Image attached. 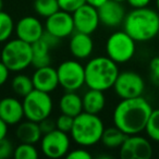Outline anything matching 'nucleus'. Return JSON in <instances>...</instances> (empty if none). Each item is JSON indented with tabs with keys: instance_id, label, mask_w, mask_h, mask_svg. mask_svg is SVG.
I'll return each mask as SVG.
<instances>
[{
	"instance_id": "f03ea898",
	"label": "nucleus",
	"mask_w": 159,
	"mask_h": 159,
	"mask_svg": "<svg viewBox=\"0 0 159 159\" xmlns=\"http://www.w3.org/2000/svg\"><path fill=\"white\" fill-rule=\"evenodd\" d=\"M123 29L135 42L152 40L159 34V13L148 7L133 9L126 13Z\"/></svg>"
},
{
	"instance_id": "6e6552de",
	"label": "nucleus",
	"mask_w": 159,
	"mask_h": 159,
	"mask_svg": "<svg viewBox=\"0 0 159 159\" xmlns=\"http://www.w3.org/2000/svg\"><path fill=\"white\" fill-rule=\"evenodd\" d=\"M59 85L66 92H76L85 84V66L76 60H66L57 68Z\"/></svg>"
},
{
	"instance_id": "7ed1b4c3",
	"label": "nucleus",
	"mask_w": 159,
	"mask_h": 159,
	"mask_svg": "<svg viewBox=\"0 0 159 159\" xmlns=\"http://www.w3.org/2000/svg\"><path fill=\"white\" fill-rule=\"evenodd\" d=\"M119 73L118 63L108 56L95 57L85 66V84L89 89L106 92L113 87Z\"/></svg>"
},
{
	"instance_id": "4c0bfd02",
	"label": "nucleus",
	"mask_w": 159,
	"mask_h": 159,
	"mask_svg": "<svg viewBox=\"0 0 159 159\" xmlns=\"http://www.w3.org/2000/svg\"><path fill=\"white\" fill-rule=\"evenodd\" d=\"M8 124L0 118V141L7 137L8 134Z\"/></svg>"
},
{
	"instance_id": "393cba45",
	"label": "nucleus",
	"mask_w": 159,
	"mask_h": 159,
	"mask_svg": "<svg viewBox=\"0 0 159 159\" xmlns=\"http://www.w3.org/2000/svg\"><path fill=\"white\" fill-rule=\"evenodd\" d=\"M34 10L38 16L48 18L59 11L60 7L58 0H34Z\"/></svg>"
},
{
	"instance_id": "ddd939ff",
	"label": "nucleus",
	"mask_w": 159,
	"mask_h": 159,
	"mask_svg": "<svg viewBox=\"0 0 159 159\" xmlns=\"http://www.w3.org/2000/svg\"><path fill=\"white\" fill-rule=\"evenodd\" d=\"M76 32L93 34L100 23L98 9L89 3H84L72 13Z\"/></svg>"
},
{
	"instance_id": "7c9ffc66",
	"label": "nucleus",
	"mask_w": 159,
	"mask_h": 159,
	"mask_svg": "<svg viewBox=\"0 0 159 159\" xmlns=\"http://www.w3.org/2000/svg\"><path fill=\"white\" fill-rule=\"evenodd\" d=\"M14 148L12 143L7 139H3L0 141V159L9 158L13 155Z\"/></svg>"
},
{
	"instance_id": "0eeeda50",
	"label": "nucleus",
	"mask_w": 159,
	"mask_h": 159,
	"mask_svg": "<svg viewBox=\"0 0 159 159\" xmlns=\"http://www.w3.org/2000/svg\"><path fill=\"white\" fill-rule=\"evenodd\" d=\"M24 115L27 120L40 122L42 120L50 117L52 111V99L49 93L34 89L23 99Z\"/></svg>"
},
{
	"instance_id": "9b49d317",
	"label": "nucleus",
	"mask_w": 159,
	"mask_h": 159,
	"mask_svg": "<svg viewBox=\"0 0 159 159\" xmlns=\"http://www.w3.org/2000/svg\"><path fill=\"white\" fill-rule=\"evenodd\" d=\"M152 156V146L146 137L139 134L128 135L120 146L122 159H149Z\"/></svg>"
},
{
	"instance_id": "58836bf2",
	"label": "nucleus",
	"mask_w": 159,
	"mask_h": 159,
	"mask_svg": "<svg viewBox=\"0 0 159 159\" xmlns=\"http://www.w3.org/2000/svg\"><path fill=\"white\" fill-rule=\"evenodd\" d=\"M108 0H86V3H89V5H91V6H93V7H95V8H99V7H102L104 3H106Z\"/></svg>"
},
{
	"instance_id": "423d86ee",
	"label": "nucleus",
	"mask_w": 159,
	"mask_h": 159,
	"mask_svg": "<svg viewBox=\"0 0 159 159\" xmlns=\"http://www.w3.org/2000/svg\"><path fill=\"white\" fill-rule=\"evenodd\" d=\"M136 51V42L125 31H117L108 37L106 43L107 56L116 63L130 61Z\"/></svg>"
},
{
	"instance_id": "dca6fc26",
	"label": "nucleus",
	"mask_w": 159,
	"mask_h": 159,
	"mask_svg": "<svg viewBox=\"0 0 159 159\" xmlns=\"http://www.w3.org/2000/svg\"><path fill=\"white\" fill-rule=\"evenodd\" d=\"M32 80L34 89L49 94L55 91L59 85L57 69L51 66L37 68L32 76Z\"/></svg>"
},
{
	"instance_id": "473e14b6",
	"label": "nucleus",
	"mask_w": 159,
	"mask_h": 159,
	"mask_svg": "<svg viewBox=\"0 0 159 159\" xmlns=\"http://www.w3.org/2000/svg\"><path fill=\"white\" fill-rule=\"evenodd\" d=\"M92 154L84 148H76L66 154L68 159H92Z\"/></svg>"
},
{
	"instance_id": "20e7f679",
	"label": "nucleus",
	"mask_w": 159,
	"mask_h": 159,
	"mask_svg": "<svg viewBox=\"0 0 159 159\" xmlns=\"http://www.w3.org/2000/svg\"><path fill=\"white\" fill-rule=\"evenodd\" d=\"M104 131V122L97 115L83 111L74 118L70 134L77 145L91 147L99 143Z\"/></svg>"
},
{
	"instance_id": "ea45409f",
	"label": "nucleus",
	"mask_w": 159,
	"mask_h": 159,
	"mask_svg": "<svg viewBox=\"0 0 159 159\" xmlns=\"http://www.w3.org/2000/svg\"><path fill=\"white\" fill-rule=\"evenodd\" d=\"M3 8V0H0V11H2Z\"/></svg>"
},
{
	"instance_id": "4be33fe9",
	"label": "nucleus",
	"mask_w": 159,
	"mask_h": 159,
	"mask_svg": "<svg viewBox=\"0 0 159 159\" xmlns=\"http://www.w3.org/2000/svg\"><path fill=\"white\" fill-rule=\"evenodd\" d=\"M33 49V60H32V66L34 68H42V66H50L51 57L49 55L51 48L47 45L43 38L38 39L34 44H32Z\"/></svg>"
},
{
	"instance_id": "aec40b11",
	"label": "nucleus",
	"mask_w": 159,
	"mask_h": 159,
	"mask_svg": "<svg viewBox=\"0 0 159 159\" xmlns=\"http://www.w3.org/2000/svg\"><path fill=\"white\" fill-rule=\"evenodd\" d=\"M59 109L61 113L75 118L83 112L82 97L75 92H66L59 100Z\"/></svg>"
},
{
	"instance_id": "f8f14e48",
	"label": "nucleus",
	"mask_w": 159,
	"mask_h": 159,
	"mask_svg": "<svg viewBox=\"0 0 159 159\" xmlns=\"http://www.w3.org/2000/svg\"><path fill=\"white\" fill-rule=\"evenodd\" d=\"M45 30L48 33L59 37L60 39L71 36L75 31L73 16L70 12L59 10L46 18Z\"/></svg>"
},
{
	"instance_id": "39448f33",
	"label": "nucleus",
	"mask_w": 159,
	"mask_h": 159,
	"mask_svg": "<svg viewBox=\"0 0 159 159\" xmlns=\"http://www.w3.org/2000/svg\"><path fill=\"white\" fill-rule=\"evenodd\" d=\"M33 49L32 44L20 38L7 40L1 50V61L11 72H21L32 66Z\"/></svg>"
},
{
	"instance_id": "72a5a7b5",
	"label": "nucleus",
	"mask_w": 159,
	"mask_h": 159,
	"mask_svg": "<svg viewBox=\"0 0 159 159\" xmlns=\"http://www.w3.org/2000/svg\"><path fill=\"white\" fill-rule=\"evenodd\" d=\"M38 124H39V128L43 132V135L46 134V133L51 132V131L56 129V121L49 119V117L44 120H42L40 122H38Z\"/></svg>"
},
{
	"instance_id": "f257e3e1",
	"label": "nucleus",
	"mask_w": 159,
	"mask_h": 159,
	"mask_svg": "<svg viewBox=\"0 0 159 159\" xmlns=\"http://www.w3.org/2000/svg\"><path fill=\"white\" fill-rule=\"evenodd\" d=\"M152 111V105L143 96L121 99L113 110V124L126 135L139 134L145 131Z\"/></svg>"
},
{
	"instance_id": "37998d69",
	"label": "nucleus",
	"mask_w": 159,
	"mask_h": 159,
	"mask_svg": "<svg viewBox=\"0 0 159 159\" xmlns=\"http://www.w3.org/2000/svg\"><path fill=\"white\" fill-rule=\"evenodd\" d=\"M0 100H1V97H0Z\"/></svg>"
},
{
	"instance_id": "c756f323",
	"label": "nucleus",
	"mask_w": 159,
	"mask_h": 159,
	"mask_svg": "<svg viewBox=\"0 0 159 159\" xmlns=\"http://www.w3.org/2000/svg\"><path fill=\"white\" fill-rule=\"evenodd\" d=\"M60 10L73 13L75 10L86 3V0H58Z\"/></svg>"
},
{
	"instance_id": "f704fd0d",
	"label": "nucleus",
	"mask_w": 159,
	"mask_h": 159,
	"mask_svg": "<svg viewBox=\"0 0 159 159\" xmlns=\"http://www.w3.org/2000/svg\"><path fill=\"white\" fill-rule=\"evenodd\" d=\"M42 38L45 40V42L47 43V45H48V46L50 47L51 49L56 48V47H57L58 45H59L60 40H61L59 37H57V36L52 35V34L48 33V32H46V31H45V33L43 34Z\"/></svg>"
},
{
	"instance_id": "a211bd4d",
	"label": "nucleus",
	"mask_w": 159,
	"mask_h": 159,
	"mask_svg": "<svg viewBox=\"0 0 159 159\" xmlns=\"http://www.w3.org/2000/svg\"><path fill=\"white\" fill-rule=\"evenodd\" d=\"M69 48L74 58L83 60L89 58L93 53L94 42L91 37V34L76 32L71 35Z\"/></svg>"
},
{
	"instance_id": "c9c22d12",
	"label": "nucleus",
	"mask_w": 159,
	"mask_h": 159,
	"mask_svg": "<svg viewBox=\"0 0 159 159\" xmlns=\"http://www.w3.org/2000/svg\"><path fill=\"white\" fill-rule=\"evenodd\" d=\"M11 71L8 69V66L0 60V86H2L9 79V73Z\"/></svg>"
},
{
	"instance_id": "e433bc0d",
	"label": "nucleus",
	"mask_w": 159,
	"mask_h": 159,
	"mask_svg": "<svg viewBox=\"0 0 159 159\" xmlns=\"http://www.w3.org/2000/svg\"><path fill=\"white\" fill-rule=\"evenodd\" d=\"M152 0H126V2L133 8V9H137V8H145L148 7Z\"/></svg>"
},
{
	"instance_id": "6ab92c4d",
	"label": "nucleus",
	"mask_w": 159,
	"mask_h": 159,
	"mask_svg": "<svg viewBox=\"0 0 159 159\" xmlns=\"http://www.w3.org/2000/svg\"><path fill=\"white\" fill-rule=\"evenodd\" d=\"M16 136L20 143L34 144L40 142L43 137V132L39 128L38 122H34L32 120L21 121L18 124L16 130Z\"/></svg>"
},
{
	"instance_id": "a19ab883",
	"label": "nucleus",
	"mask_w": 159,
	"mask_h": 159,
	"mask_svg": "<svg viewBox=\"0 0 159 159\" xmlns=\"http://www.w3.org/2000/svg\"><path fill=\"white\" fill-rule=\"evenodd\" d=\"M156 8H157V11L159 13V0H156Z\"/></svg>"
},
{
	"instance_id": "c85d7f7f",
	"label": "nucleus",
	"mask_w": 159,
	"mask_h": 159,
	"mask_svg": "<svg viewBox=\"0 0 159 159\" xmlns=\"http://www.w3.org/2000/svg\"><path fill=\"white\" fill-rule=\"evenodd\" d=\"M73 122H74V118L73 117L61 113V116H59L57 118V120H56V129L62 131V132L70 133L71 130H72Z\"/></svg>"
},
{
	"instance_id": "2f4dec72",
	"label": "nucleus",
	"mask_w": 159,
	"mask_h": 159,
	"mask_svg": "<svg viewBox=\"0 0 159 159\" xmlns=\"http://www.w3.org/2000/svg\"><path fill=\"white\" fill-rule=\"evenodd\" d=\"M150 79L155 84L159 85V57H154L149 62Z\"/></svg>"
},
{
	"instance_id": "bb28decb",
	"label": "nucleus",
	"mask_w": 159,
	"mask_h": 159,
	"mask_svg": "<svg viewBox=\"0 0 159 159\" xmlns=\"http://www.w3.org/2000/svg\"><path fill=\"white\" fill-rule=\"evenodd\" d=\"M145 132L152 141L159 143V109H152L145 126Z\"/></svg>"
},
{
	"instance_id": "a878e982",
	"label": "nucleus",
	"mask_w": 159,
	"mask_h": 159,
	"mask_svg": "<svg viewBox=\"0 0 159 159\" xmlns=\"http://www.w3.org/2000/svg\"><path fill=\"white\" fill-rule=\"evenodd\" d=\"M14 22L12 16L5 11H0V43L9 40L14 31Z\"/></svg>"
},
{
	"instance_id": "4468645a",
	"label": "nucleus",
	"mask_w": 159,
	"mask_h": 159,
	"mask_svg": "<svg viewBox=\"0 0 159 159\" xmlns=\"http://www.w3.org/2000/svg\"><path fill=\"white\" fill-rule=\"evenodd\" d=\"M16 37L29 44H34L40 39L45 33L44 26L37 18L32 16H23L16 25Z\"/></svg>"
},
{
	"instance_id": "1a4fd4ad",
	"label": "nucleus",
	"mask_w": 159,
	"mask_h": 159,
	"mask_svg": "<svg viewBox=\"0 0 159 159\" xmlns=\"http://www.w3.org/2000/svg\"><path fill=\"white\" fill-rule=\"evenodd\" d=\"M113 89L121 99L139 97L145 91V81L135 71H123L118 75Z\"/></svg>"
},
{
	"instance_id": "2eb2a0df",
	"label": "nucleus",
	"mask_w": 159,
	"mask_h": 159,
	"mask_svg": "<svg viewBox=\"0 0 159 159\" xmlns=\"http://www.w3.org/2000/svg\"><path fill=\"white\" fill-rule=\"evenodd\" d=\"M100 23L108 27H117L123 24L125 19V9L121 2L108 0L106 3L98 8Z\"/></svg>"
},
{
	"instance_id": "b1692460",
	"label": "nucleus",
	"mask_w": 159,
	"mask_h": 159,
	"mask_svg": "<svg viewBox=\"0 0 159 159\" xmlns=\"http://www.w3.org/2000/svg\"><path fill=\"white\" fill-rule=\"evenodd\" d=\"M11 89L16 95L24 98L34 89L33 80L25 74H16L12 79Z\"/></svg>"
},
{
	"instance_id": "cd10ccee",
	"label": "nucleus",
	"mask_w": 159,
	"mask_h": 159,
	"mask_svg": "<svg viewBox=\"0 0 159 159\" xmlns=\"http://www.w3.org/2000/svg\"><path fill=\"white\" fill-rule=\"evenodd\" d=\"M38 156L39 154L34 144L20 143L13 152V157L16 159H37Z\"/></svg>"
},
{
	"instance_id": "79ce46f5",
	"label": "nucleus",
	"mask_w": 159,
	"mask_h": 159,
	"mask_svg": "<svg viewBox=\"0 0 159 159\" xmlns=\"http://www.w3.org/2000/svg\"><path fill=\"white\" fill-rule=\"evenodd\" d=\"M113 1H117V2H123V1H126V0H113Z\"/></svg>"
},
{
	"instance_id": "412c9836",
	"label": "nucleus",
	"mask_w": 159,
	"mask_h": 159,
	"mask_svg": "<svg viewBox=\"0 0 159 159\" xmlns=\"http://www.w3.org/2000/svg\"><path fill=\"white\" fill-rule=\"evenodd\" d=\"M83 100V111L93 115H98L106 106V96L104 92L98 89L87 91L82 97Z\"/></svg>"
},
{
	"instance_id": "5701e85b",
	"label": "nucleus",
	"mask_w": 159,
	"mask_h": 159,
	"mask_svg": "<svg viewBox=\"0 0 159 159\" xmlns=\"http://www.w3.org/2000/svg\"><path fill=\"white\" fill-rule=\"evenodd\" d=\"M128 135L124 132H122L117 126H111V128L105 129L102 136V142L106 147L108 148H120V146L123 144Z\"/></svg>"
},
{
	"instance_id": "f3484780",
	"label": "nucleus",
	"mask_w": 159,
	"mask_h": 159,
	"mask_svg": "<svg viewBox=\"0 0 159 159\" xmlns=\"http://www.w3.org/2000/svg\"><path fill=\"white\" fill-rule=\"evenodd\" d=\"M25 117L23 102L14 97H5L0 100V118L8 125L19 124Z\"/></svg>"
},
{
	"instance_id": "9d476101",
	"label": "nucleus",
	"mask_w": 159,
	"mask_h": 159,
	"mask_svg": "<svg viewBox=\"0 0 159 159\" xmlns=\"http://www.w3.org/2000/svg\"><path fill=\"white\" fill-rule=\"evenodd\" d=\"M70 142L68 133L55 129L43 135L40 139V149L48 158L58 159L66 156L70 150Z\"/></svg>"
}]
</instances>
